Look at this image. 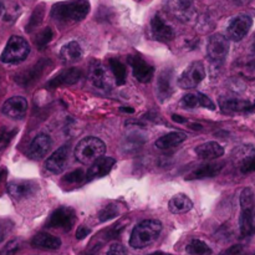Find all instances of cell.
Masks as SVG:
<instances>
[{
  "mask_svg": "<svg viewBox=\"0 0 255 255\" xmlns=\"http://www.w3.org/2000/svg\"><path fill=\"white\" fill-rule=\"evenodd\" d=\"M89 11V0H70L55 4L51 9V17L60 24H75L84 20Z\"/></svg>",
  "mask_w": 255,
  "mask_h": 255,
  "instance_id": "1",
  "label": "cell"
},
{
  "mask_svg": "<svg viewBox=\"0 0 255 255\" xmlns=\"http://www.w3.org/2000/svg\"><path fill=\"white\" fill-rule=\"evenodd\" d=\"M241 217H239V231L243 238H251L255 234V197L251 187L242 191L241 198Z\"/></svg>",
  "mask_w": 255,
  "mask_h": 255,
  "instance_id": "2",
  "label": "cell"
},
{
  "mask_svg": "<svg viewBox=\"0 0 255 255\" xmlns=\"http://www.w3.org/2000/svg\"><path fill=\"white\" fill-rule=\"evenodd\" d=\"M162 232V223L157 219H146L133 228L129 246L134 249H143L152 246Z\"/></svg>",
  "mask_w": 255,
  "mask_h": 255,
  "instance_id": "3",
  "label": "cell"
},
{
  "mask_svg": "<svg viewBox=\"0 0 255 255\" xmlns=\"http://www.w3.org/2000/svg\"><path fill=\"white\" fill-rule=\"evenodd\" d=\"M106 152V144L97 137H85L75 147V158L82 164H92Z\"/></svg>",
  "mask_w": 255,
  "mask_h": 255,
  "instance_id": "4",
  "label": "cell"
},
{
  "mask_svg": "<svg viewBox=\"0 0 255 255\" xmlns=\"http://www.w3.org/2000/svg\"><path fill=\"white\" fill-rule=\"evenodd\" d=\"M229 52V39L222 34L212 35L207 42V56L213 69L223 66Z\"/></svg>",
  "mask_w": 255,
  "mask_h": 255,
  "instance_id": "5",
  "label": "cell"
},
{
  "mask_svg": "<svg viewBox=\"0 0 255 255\" xmlns=\"http://www.w3.org/2000/svg\"><path fill=\"white\" fill-rule=\"evenodd\" d=\"M30 54V45L24 37L21 36H11L9 41L6 42L4 51H2L0 60L4 64H20Z\"/></svg>",
  "mask_w": 255,
  "mask_h": 255,
  "instance_id": "6",
  "label": "cell"
},
{
  "mask_svg": "<svg viewBox=\"0 0 255 255\" xmlns=\"http://www.w3.org/2000/svg\"><path fill=\"white\" fill-rule=\"evenodd\" d=\"M206 77V67L202 61H194L189 64L184 69V71L179 75L177 84L181 89L189 90L198 86Z\"/></svg>",
  "mask_w": 255,
  "mask_h": 255,
  "instance_id": "7",
  "label": "cell"
},
{
  "mask_svg": "<svg viewBox=\"0 0 255 255\" xmlns=\"http://www.w3.org/2000/svg\"><path fill=\"white\" fill-rule=\"evenodd\" d=\"M76 223V213L70 207H59L55 209L46 222L47 228L70 232Z\"/></svg>",
  "mask_w": 255,
  "mask_h": 255,
  "instance_id": "8",
  "label": "cell"
},
{
  "mask_svg": "<svg viewBox=\"0 0 255 255\" xmlns=\"http://www.w3.org/2000/svg\"><path fill=\"white\" fill-rule=\"evenodd\" d=\"M89 79L96 89L111 90L112 79L110 72L101 61L92 59L89 65Z\"/></svg>",
  "mask_w": 255,
  "mask_h": 255,
  "instance_id": "9",
  "label": "cell"
},
{
  "mask_svg": "<svg viewBox=\"0 0 255 255\" xmlns=\"http://www.w3.org/2000/svg\"><path fill=\"white\" fill-rule=\"evenodd\" d=\"M252 26H253V19L247 14H239L234 16L233 19L229 21L228 26H227V35L228 39L233 40V41H241L244 37L248 35L251 31Z\"/></svg>",
  "mask_w": 255,
  "mask_h": 255,
  "instance_id": "10",
  "label": "cell"
},
{
  "mask_svg": "<svg viewBox=\"0 0 255 255\" xmlns=\"http://www.w3.org/2000/svg\"><path fill=\"white\" fill-rule=\"evenodd\" d=\"M149 34H151L152 39L157 40V41H171L174 37L176 32L174 29L166 22V20L161 16L159 14H156L151 20L149 24Z\"/></svg>",
  "mask_w": 255,
  "mask_h": 255,
  "instance_id": "11",
  "label": "cell"
},
{
  "mask_svg": "<svg viewBox=\"0 0 255 255\" xmlns=\"http://www.w3.org/2000/svg\"><path fill=\"white\" fill-rule=\"evenodd\" d=\"M127 60H128L129 66L132 67V74L137 81L142 82V84H147L151 81L154 75V69L152 65L144 61L138 55H131L127 57Z\"/></svg>",
  "mask_w": 255,
  "mask_h": 255,
  "instance_id": "12",
  "label": "cell"
},
{
  "mask_svg": "<svg viewBox=\"0 0 255 255\" xmlns=\"http://www.w3.org/2000/svg\"><path fill=\"white\" fill-rule=\"evenodd\" d=\"M70 156V147L67 144H64L60 148H57L49 158L45 161V168L54 174H60L65 171L69 163Z\"/></svg>",
  "mask_w": 255,
  "mask_h": 255,
  "instance_id": "13",
  "label": "cell"
},
{
  "mask_svg": "<svg viewBox=\"0 0 255 255\" xmlns=\"http://www.w3.org/2000/svg\"><path fill=\"white\" fill-rule=\"evenodd\" d=\"M50 61L47 59H41L40 61H37L34 66L29 67L25 71L19 72V74L15 76V81L20 85V86L27 87L31 84H34L36 80H39L42 76V74L45 72V70L49 66Z\"/></svg>",
  "mask_w": 255,
  "mask_h": 255,
  "instance_id": "14",
  "label": "cell"
},
{
  "mask_svg": "<svg viewBox=\"0 0 255 255\" xmlns=\"http://www.w3.org/2000/svg\"><path fill=\"white\" fill-rule=\"evenodd\" d=\"M226 162L223 161H214V162H207V163L201 164L193 171L189 172L187 174V181H194V179H204V178H213V177L218 176L222 171H223Z\"/></svg>",
  "mask_w": 255,
  "mask_h": 255,
  "instance_id": "15",
  "label": "cell"
},
{
  "mask_svg": "<svg viewBox=\"0 0 255 255\" xmlns=\"http://www.w3.org/2000/svg\"><path fill=\"white\" fill-rule=\"evenodd\" d=\"M7 193L14 199H24L34 196L39 189L36 182L34 181H11L7 184Z\"/></svg>",
  "mask_w": 255,
  "mask_h": 255,
  "instance_id": "16",
  "label": "cell"
},
{
  "mask_svg": "<svg viewBox=\"0 0 255 255\" xmlns=\"http://www.w3.org/2000/svg\"><path fill=\"white\" fill-rule=\"evenodd\" d=\"M173 81H174V71L169 67L162 70L157 79V97L159 101L164 102L168 100L173 94Z\"/></svg>",
  "mask_w": 255,
  "mask_h": 255,
  "instance_id": "17",
  "label": "cell"
},
{
  "mask_svg": "<svg viewBox=\"0 0 255 255\" xmlns=\"http://www.w3.org/2000/svg\"><path fill=\"white\" fill-rule=\"evenodd\" d=\"M2 114L12 120L24 119L27 111V101L22 96H14L7 99L1 107Z\"/></svg>",
  "mask_w": 255,
  "mask_h": 255,
  "instance_id": "18",
  "label": "cell"
},
{
  "mask_svg": "<svg viewBox=\"0 0 255 255\" xmlns=\"http://www.w3.org/2000/svg\"><path fill=\"white\" fill-rule=\"evenodd\" d=\"M81 77V70L76 69V67H70V69L62 70L56 76L52 77L46 84V87H49V89H57L60 86H70V85L79 82Z\"/></svg>",
  "mask_w": 255,
  "mask_h": 255,
  "instance_id": "19",
  "label": "cell"
},
{
  "mask_svg": "<svg viewBox=\"0 0 255 255\" xmlns=\"http://www.w3.org/2000/svg\"><path fill=\"white\" fill-rule=\"evenodd\" d=\"M166 5L169 12L182 21H188L193 16V0H167Z\"/></svg>",
  "mask_w": 255,
  "mask_h": 255,
  "instance_id": "20",
  "label": "cell"
},
{
  "mask_svg": "<svg viewBox=\"0 0 255 255\" xmlns=\"http://www.w3.org/2000/svg\"><path fill=\"white\" fill-rule=\"evenodd\" d=\"M51 138L50 136L45 133H40L32 139L30 143L29 149H27V157L34 161H39V159L44 158L47 154L49 149L51 148Z\"/></svg>",
  "mask_w": 255,
  "mask_h": 255,
  "instance_id": "21",
  "label": "cell"
},
{
  "mask_svg": "<svg viewBox=\"0 0 255 255\" xmlns=\"http://www.w3.org/2000/svg\"><path fill=\"white\" fill-rule=\"evenodd\" d=\"M181 106L187 110L197 109V107H204V109L212 110V111L216 110V105L213 104V101L208 96L202 94V92H189V94H186L182 97Z\"/></svg>",
  "mask_w": 255,
  "mask_h": 255,
  "instance_id": "22",
  "label": "cell"
},
{
  "mask_svg": "<svg viewBox=\"0 0 255 255\" xmlns=\"http://www.w3.org/2000/svg\"><path fill=\"white\" fill-rule=\"evenodd\" d=\"M115 164H116V159L112 157H101L90 166L86 173V179L101 178V177L107 176L112 171Z\"/></svg>",
  "mask_w": 255,
  "mask_h": 255,
  "instance_id": "23",
  "label": "cell"
},
{
  "mask_svg": "<svg viewBox=\"0 0 255 255\" xmlns=\"http://www.w3.org/2000/svg\"><path fill=\"white\" fill-rule=\"evenodd\" d=\"M219 106L224 112H248L255 110V100L232 99V97H222L219 100Z\"/></svg>",
  "mask_w": 255,
  "mask_h": 255,
  "instance_id": "24",
  "label": "cell"
},
{
  "mask_svg": "<svg viewBox=\"0 0 255 255\" xmlns=\"http://www.w3.org/2000/svg\"><path fill=\"white\" fill-rule=\"evenodd\" d=\"M31 246L36 249H44V251H57L61 247V241L52 234L41 232L31 239Z\"/></svg>",
  "mask_w": 255,
  "mask_h": 255,
  "instance_id": "25",
  "label": "cell"
},
{
  "mask_svg": "<svg viewBox=\"0 0 255 255\" xmlns=\"http://www.w3.org/2000/svg\"><path fill=\"white\" fill-rule=\"evenodd\" d=\"M187 139V134L181 131L169 132V133L164 134V136L159 137L156 141V147L161 151H168V149H173L178 147L179 144L183 143Z\"/></svg>",
  "mask_w": 255,
  "mask_h": 255,
  "instance_id": "26",
  "label": "cell"
},
{
  "mask_svg": "<svg viewBox=\"0 0 255 255\" xmlns=\"http://www.w3.org/2000/svg\"><path fill=\"white\" fill-rule=\"evenodd\" d=\"M84 55L81 45L77 41H70L65 44L60 50V59L65 64H75L80 61Z\"/></svg>",
  "mask_w": 255,
  "mask_h": 255,
  "instance_id": "27",
  "label": "cell"
},
{
  "mask_svg": "<svg viewBox=\"0 0 255 255\" xmlns=\"http://www.w3.org/2000/svg\"><path fill=\"white\" fill-rule=\"evenodd\" d=\"M196 154L202 159H216L224 154V148L218 142H206L196 147Z\"/></svg>",
  "mask_w": 255,
  "mask_h": 255,
  "instance_id": "28",
  "label": "cell"
},
{
  "mask_svg": "<svg viewBox=\"0 0 255 255\" xmlns=\"http://www.w3.org/2000/svg\"><path fill=\"white\" fill-rule=\"evenodd\" d=\"M193 208V202L188 196L183 193H178L172 197L168 202V209L173 214L188 213Z\"/></svg>",
  "mask_w": 255,
  "mask_h": 255,
  "instance_id": "29",
  "label": "cell"
},
{
  "mask_svg": "<svg viewBox=\"0 0 255 255\" xmlns=\"http://www.w3.org/2000/svg\"><path fill=\"white\" fill-rule=\"evenodd\" d=\"M237 72L241 75L243 79L251 80L254 81L255 80V57H244L237 62Z\"/></svg>",
  "mask_w": 255,
  "mask_h": 255,
  "instance_id": "30",
  "label": "cell"
},
{
  "mask_svg": "<svg viewBox=\"0 0 255 255\" xmlns=\"http://www.w3.org/2000/svg\"><path fill=\"white\" fill-rule=\"evenodd\" d=\"M109 65H110V69H111L112 75H114L115 80H116V84L119 85V86L125 85V82H126V79H127L126 66H125L119 59H110Z\"/></svg>",
  "mask_w": 255,
  "mask_h": 255,
  "instance_id": "31",
  "label": "cell"
},
{
  "mask_svg": "<svg viewBox=\"0 0 255 255\" xmlns=\"http://www.w3.org/2000/svg\"><path fill=\"white\" fill-rule=\"evenodd\" d=\"M187 253L191 255H211L212 249L204 243L203 241H199V239H192L186 247Z\"/></svg>",
  "mask_w": 255,
  "mask_h": 255,
  "instance_id": "32",
  "label": "cell"
},
{
  "mask_svg": "<svg viewBox=\"0 0 255 255\" xmlns=\"http://www.w3.org/2000/svg\"><path fill=\"white\" fill-rule=\"evenodd\" d=\"M119 214H120V207L117 206V204L111 203V204H109V206L104 207V208L99 212L97 217H99V221L101 222V223H104V222L111 221V219L117 218V217H119Z\"/></svg>",
  "mask_w": 255,
  "mask_h": 255,
  "instance_id": "33",
  "label": "cell"
},
{
  "mask_svg": "<svg viewBox=\"0 0 255 255\" xmlns=\"http://www.w3.org/2000/svg\"><path fill=\"white\" fill-rule=\"evenodd\" d=\"M146 138H144L143 134L141 132H132L131 134H128L126 138V143H125V148L131 151V149H137L144 143Z\"/></svg>",
  "mask_w": 255,
  "mask_h": 255,
  "instance_id": "34",
  "label": "cell"
},
{
  "mask_svg": "<svg viewBox=\"0 0 255 255\" xmlns=\"http://www.w3.org/2000/svg\"><path fill=\"white\" fill-rule=\"evenodd\" d=\"M17 133L16 128H9V127H0V151L6 148L7 144L11 142L15 134Z\"/></svg>",
  "mask_w": 255,
  "mask_h": 255,
  "instance_id": "35",
  "label": "cell"
},
{
  "mask_svg": "<svg viewBox=\"0 0 255 255\" xmlns=\"http://www.w3.org/2000/svg\"><path fill=\"white\" fill-rule=\"evenodd\" d=\"M127 223H129V221L119 222V223H116V224H114L112 227H110L106 232H104L105 239H106V241H111V239L119 238L120 234L124 232L125 227H126Z\"/></svg>",
  "mask_w": 255,
  "mask_h": 255,
  "instance_id": "36",
  "label": "cell"
},
{
  "mask_svg": "<svg viewBox=\"0 0 255 255\" xmlns=\"http://www.w3.org/2000/svg\"><path fill=\"white\" fill-rule=\"evenodd\" d=\"M52 37H54V32H52V30L50 29V27H45L42 31H40L39 34H37L36 46L39 47L40 50L45 49L46 45L52 40Z\"/></svg>",
  "mask_w": 255,
  "mask_h": 255,
  "instance_id": "37",
  "label": "cell"
},
{
  "mask_svg": "<svg viewBox=\"0 0 255 255\" xmlns=\"http://www.w3.org/2000/svg\"><path fill=\"white\" fill-rule=\"evenodd\" d=\"M86 179V174L82 169H75V171L70 172L64 177L62 181L67 184H80Z\"/></svg>",
  "mask_w": 255,
  "mask_h": 255,
  "instance_id": "38",
  "label": "cell"
},
{
  "mask_svg": "<svg viewBox=\"0 0 255 255\" xmlns=\"http://www.w3.org/2000/svg\"><path fill=\"white\" fill-rule=\"evenodd\" d=\"M42 17H44V7L39 6L35 9V11L32 12L31 17L29 20V24H27L26 30L27 31H31L35 27H37L40 25V22L42 21Z\"/></svg>",
  "mask_w": 255,
  "mask_h": 255,
  "instance_id": "39",
  "label": "cell"
},
{
  "mask_svg": "<svg viewBox=\"0 0 255 255\" xmlns=\"http://www.w3.org/2000/svg\"><path fill=\"white\" fill-rule=\"evenodd\" d=\"M241 171L246 174L255 171V154L252 153L244 157L241 164Z\"/></svg>",
  "mask_w": 255,
  "mask_h": 255,
  "instance_id": "40",
  "label": "cell"
},
{
  "mask_svg": "<svg viewBox=\"0 0 255 255\" xmlns=\"http://www.w3.org/2000/svg\"><path fill=\"white\" fill-rule=\"evenodd\" d=\"M20 248V243L17 239H14V241H10L4 248L0 251V255H15L17 253Z\"/></svg>",
  "mask_w": 255,
  "mask_h": 255,
  "instance_id": "41",
  "label": "cell"
},
{
  "mask_svg": "<svg viewBox=\"0 0 255 255\" xmlns=\"http://www.w3.org/2000/svg\"><path fill=\"white\" fill-rule=\"evenodd\" d=\"M106 255H127V251L122 244L114 243L109 247Z\"/></svg>",
  "mask_w": 255,
  "mask_h": 255,
  "instance_id": "42",
  "label": "cell"
},
{
  "mask_svg": "<svg viewBox=\"0 0 255 255\" xmlns=\"http://www.w3.org/2000/svg\"><path fill=\"white\" fill-rule=\"evenodd\" d=\"M90 233H91V231H90L87 227H85V226L79 227V228H77V231H76V239H77V241H82V239L86 238V237L89 236Z\"/></svg>",
  "mask_w": 255,
  "mask_h": 255,
  "instance_id": "43",
  "label": "cell"
},
{
  "mask_svg": "<svg viewBox=\"0 0 255 255\" xmlns=\"http://www.w3.org/2000/svg\"><path fill=\"white\" fill-rule=\"evenodd\" d=\"M243 252V247L242 246H234L232 248L227 249L226 252H223L221 255H241Z\"/></svg>",
  "mask_w": 255,
  "mask_h": 255,
  "instance_id": "44",
  "label": "cell"
},
{
  "mask_svg": "<svg viewBox=\"0 0 255 255\" xmlns=\"http://www.w3.org/2000/svg\"><path fill=\"white\" fill-rule=\"evenodd\" d=\"M172 120H173L174 122H178V124H188V120L179 116V115H172Z\"/></svg>",
  "mask_w": 255,
  "mask_h": 255,
  "instance_id": "45",
  "label": "cell"
},
{
  "mask_svg": "<svg viewBox=\"0 0 255 255\" xmlns=\"http://www.w3.org/2000/svg\"><path fill=\"white\" fill-rule=\"evenodd\" d=\"M122 112H128V114H133L134 110L132 107H121Z\"/></svg>",
  "mask_w": 255,
  "mask_h": 255,
  "instance_id": "46",
  "label": "cell"
},
{
  "mask_svg": "<svg viewBox=\"0 0 255 255\" xmlns=\"http://www.w3.org/2000/svg\"><path fill=\"white\" fill-rule=\"evenodd\" d=\"M234 1H236L237 4H239V5H244V4H248L251 0H234Z\"/></svg>",
  "mask_w": 255,
  "mask_h": 255,
  "instance_id": "47",
  "label": "cell"
},
{
  "mask_svg": "<svg viewBox=\"0 0 255 255\" xmlns=\"http://www.w3.org/2000/svg\"><path fill=\"white\" fill-rule=\"evenodd\" d=\"M149 255H172V254H167V253H163V252H156V253H152Z\"/></svg>",
  "mask_w": 255,
  "mask_h": 255,
  "instance_id": "48",
  "label": "cell"
},
{
  "mask_svg": "<svg viewBox=\"0 0 255 255\" xmlns=\"http://www.w3.org/2000/svg\"><path fill=\"white\" fill-rule=\"evenodd\" d=\"M2 12H4V5H2V2L0 1V16L2 15Z\"/></svg>",
  "mask_w": 255,
  "mask_h": 255,
  "instance_id": "49",
  "label": "cell"
},
{
  "mask_svg": "<svg viewBox=\"0 0 255 255\" xmlns=\"http://www.w3.org/2000/svg\"><path fill=\"white\" fill-rule=\"evenodd\" d=\"M253 56L255 57V41H254V44H253Z\"/></svg>",
  "mask_w": 255,
  "mask_h": 255,
  "instance_id": "50",
  "label": "cell"
}]
</instances>
